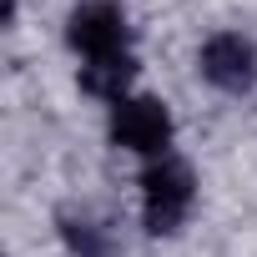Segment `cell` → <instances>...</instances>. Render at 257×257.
Wrapping results in <instances>:
<instances>
[{
  "label": "cell",
  "instance_id": "cell-3",
  "mask_svg": "<svg viewBox=\"0 0 257 257\" xmlns=\"http://www.w3.org/2000/svg\"><path fill=\"white\" fill-rule=\"evenodd\" d=\"M111 142L142 157H167L172 142V116L157 96H121L111 106Z\"/></svg>",
  "mask_w": 257,
  "mask_h": 257
},
{
  "label": "cell",
  "instance_id": "cell-1",
  "mask_svg": "<svg viewBox=\"0 0 257 257\" xmlns=\"http://www.w3.org/2000/svg\"><path fill=\"white\" fill-rule=\"evenodd\" d=\"M192 197H197V182H192V167L182 157H152V167L142 172V217H147V232H177L182 217L192 212Z\"/></svg>",
  "mask_w": 257,
  "mask_h": 257
},
{
  "label": "cell",
  "instance_id": "cell-5",
  "mask_svg": "<svg viewBox=\"0 0 257 257\" xmlns=\"http://www.w3.org/2000/svg\"><path fill=\"white\" fill-rule=\"evenodd\" d=\"M61 232H66V242H71L76 257H116V237H111V227H101V222L61 217Z\"/></svg>",
  "mask_w": 257,
  "mask_h": 257
},
{
  "label": "cell",
  "instance_id": "cell-2",
  "mask_svg": "<svg viewBox=\"0 0 257 257\" xmlns=\"http://www.w3.org/2000/svg\"><path fill=\"white\" fill-rule=\"evenodd\" d=\"M66 36L86 56V66L91 61L132 56V51H126V36H132V31H126V11L116 6V0H86V6H76L71 21H66Z\"/></svg>",
  "mask_w": 257,
  "mask_h": 257
},
{
  "label": "cell",
  "instance_id": "cell-4",
  "mask_svg": "<svg viewBox=\"0 0 257 257\" xmlns=\"http://www.w3.org/2000/svg\"><path fill=\"white\" fill-rule=\"evenodd\" d=\"M202 76L222 91H247L257 81V51L252 41H242L237 31H222L202 46Z\"/></svg>",
  "mask_w": 257,
  "mask_h": 257
}]
</instances>
